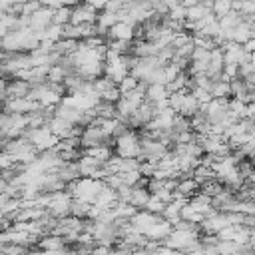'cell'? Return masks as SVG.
<instances>
[{
    "mask_svg": "<svg viewBox=\"0 0 255 255\" xmlns=\"http://www.w3.org/2000/svg\"><path fill=\"white\" fill-rule=\"evenodd\" d=\"M114 153L120 157H139V133L133 128H126L120 135L114 137Z\"/></svg>",
    "mask_w": 255,
    "mask_h": 255,
    "instance_id": "obj_1",
    "label": "cell"
},
{
    "mask_svg": "<svg viewBox=\"0 0 255 255\" xmlns=\"http://www.w3.org/2000/svg\"><path fill=\"white\" fill-rule=\"evenodd\" d=\"M0 108L6 114H30V112H34V110H38L42 106L38 102L30 100V98H4Z\"/></svg>",
    "mask_w": 255,
    "mask_h": 255,
    "instance_id": "obj_2",
    "label": "cell"
},
{
    "mask_svg": "<svg viewBox=\"0 0 255 255\" xmlns=\"http://www.w3.org/2000/svg\"><path fill=\"white\" fill-rule=\"evenodd\" d=\"M96 16H98V10L84 0V2L76 4V6H72L70 24H94L96 22Z\"/></svg>",
    "mask_w": 255,
    "mask_h": 255,
    "instance_id": "obj_3",
    "label": "cell"
},
{
    "mask_svg": "<svg viewBox=\"0 0 255 255\" xmlns=\"http://www.w3.org/2000/svg\"><path fill=\"white\" fill-rule=\"evenodd\" d=\"M52 12L54 8H48V6H40L38 10H34L30 14V22H28V28L34 30V32H40L44 30L50 22H52Z\"/></svg>",
    "mask_w": 255,
    "mask_h": 255,
    "instance_id": "obj_4",
    "label": "cell"
},
{
    "mask_svg": "<svg viewBox=\"0 0 255 255\" xmlns=\"http://www.w3.org/2000/svg\"><path fill=\"white\" fill-rule=\"evenodd\" d=\"M32 84L28 80H20L16 76H10L6 82V98H28Z\"/></svg>",
    "mask_w": 255,
    "mask_h": 255,
    "instance_id": "obj_5",
    "label": "cell"
},
{
    "mask_svg": "<svg viewBox=\"0 0 255 255\" xmlns=\"http://www.w3.org/2000/svg\"><path fill=\"white\" fill-rule=\"evenodd\" d=\"M131 38H133V26L124 20H118L106 32V40H131Z\"/></svg>",
    "mask_w": 255,
    "mask_h": 255,
    "instance_id": "obj_6",
    "label": "cell"
},
{
    "mask_svg": "<svg viewBox=\"0 0 255 255\" xmlns=\"http://www.w3.org/2000/svg\"><path fill=\"white\" fill-rule=\"evenodd\" d=\"M169 231H171V223H169L167 219L159 217L157 221H153V223L143 231V235H145L147 239H155V241L161 243V239H165V237L169 235Z\"/></svg>",
    "mask_w": 255,
    "mask_h": 255,
    "instance_id": "obj_7",
    "label": "cell"
},
{
    "mask_svg": "<svg viewBox=\"0 0 255 255\" xmlns=\"http://www.w3.org/2000/svg\"><path fill=\"white\" fill-rule=\"evenodd\" d=\"M249 38H253V26H251V24H247V22L241 20L237 26L231 28V40H233V42L243 44V42L249 40Z\"/></svg>",
    "mask_w": 255,
    "mask_h": 255,
    "instance_id": "obj_8",
    "label": "cell"
},
{
    "mask_svg": "<svg viewBox=\"0 0 255 255\" xmlns=\"http://www.w3.org/2000/svg\"><path fill=\"white\" fill-rule=\"evenodd\" d=\"M197 110H199V102L193 98V94H191V92H187V94L181 98V102H179L177 114H181V116H185V118H191Z\"/></svg>",
    "mask_w": 255,
    "mask_h": 255,
    "instance_id": "obj_9",
    "label": "cell"
},
{
    "mask_svg": "<svg viewBox=\"0 0 255 255\" xmlns=\"http://www.w3.org/2000/svg\"><path fill=\"white\" fill-rule=\"evenodd\" d=\"M147 197H149V191H147L145 187H141V185H131V191H129V199H128V203H129V205H133L135 209H143V205H145Z\"/></svg>",
    "mask_w": 255,
    "mask_h": 255,
    "instance_id": "obj_10",
    "label": "cell"
},
{
    "mask_svg": "<svg viewBox=\"0 0 255 255\" xmlns=\"http://www.w3.org/2000/svg\"><path fill=\"white\" fill-rule=\"evenodd\" d=\"M209 94L213 98H231V88H229V82L227 80H213L211 86H209Z\"/></svg>",
    "mask_w": 255,
    "mask_h": 255,
    "instance_id": "obj_11",
    "label": "cell"
},
{
    "mask_svg": "<svg viewBox=\"0 0 255 255\" xmlns=\"http://www.w3.org/2000/svg\"><path fill=\"white\" fill-rule=\"evenodd\" d=\"M163 98H167L165 84H147L145 86V100L147 102H157V100H163Z\"/></svg>",
    "mask_w": 255,
    "mask_h": 255,
    "instance_id": "obj_12",
    "label": "cell"
},
{
    "mask_svg": "<svg viewBox=\"0 0 255 255\" xmlns=\"http://www.w3.org/2000/svg\"><path fill=\"white\" fill-rule=\"evenodd\" d=\"M175 189L181 193V195H185V197H191L197 189H199V185H197V181L193 179V177H181V179H177V185H175Z\"/></svg>",
    "mask_w": 255,
    "mask_h": 255,
    "instance_id": "obj_13",
    "label": "cell"
},
{
    "mask_svg": "<svg viewBox=\"0 0 255 255\" xmlns=\"http://www.w3.org/2000/svg\"><path fill=\"white\" fill-rule=\"evenodd\" d=\"M70 12H72V6H66V4L54 8V12H52V24H58V26L68 24L70 22Z\"/></svg>",
    "mask_w": 255,
    "mask_h": 255,
    "instance_id": "obj_14",
    "label": "cell"
},
{
    "mask_svg": "<svg viewBox=\"0 0 255 255\" xmlns=\"http://www.w3.org/2000/svg\"><path fill=\"white\" fill-rule=\"evenodd\" d=\"M137 82H139V80H137L135 76L126 74V76L118 82V88H120V92H122V94H126V92H129V90H133V88L137 86Z\"/></svg>",
    "mask_w": 255,
    "mask_h": 255,
    "instance_id": "obj_15",
    "label": "cell"
},
{
    "mask_svg": "<svg viewBox=\"0 0 255 255\" xmlns=\"http://www.w3.org/2000/svg\"><path fill=\"white\" fill-rule=\"evenodd\" d=\"M163 201L157 197V195H151L149 193V197H147V201H145V205H143V209H147V211H151V213H161V209H163Z\"/></svg>",
    "mask_w": 255,
    "mask_h": 255,
    "instance_id": "obj_16",
    "label": "cell"
},
{
    "mask_svg": "<svg viewBox=\"0 0 255 255\" xmlns=\"http://www.w3.org/2000/svg\"><path fill=\"white\" fill-rule=\"evenodd\" d=\"M189 92H191V94H193V98L199 102V108H201V106H205V104L213 98V96L209 94V90H205V88H197V86H195V88H193V90H189Z\"/></svg>",
    "mask_w": 255,
    "mask_h": 255,
    "instance_id": "obj_17",
    "label": "cell"
},
{
    "mask_svg": "<svg viewBox=\"0 0 255 255\" xmlns=\"http://www.w3.org/2000/svg\"><path fill=\"white\" fill-rule=\"evenodd\" d=\"M42 6H48V8H58L64 4V0H38Z\"/></svg>",
    "mask_w": 255,
    "mask_h": 255,
    "instance_id": "obj_18",
    "label": "cell"
},
{
    "mask_svg": "<svg viewBox=\"0 0 255 255\" xmlns=\"http://www.w3.org/2000/svg\"><path fill=\"white\" fill-rule=\"evenodd\" d=\"M86 2H88L90 6H94V8L100 12V10H104V6H106V2H108V0H86Z\"/></svg>",
    "mask_w": 255,
    "mask_h": 255,
    "instance_id": "obj_19",
    "label": "cell"
},
{
    "mask_svg": "<svg viewBox=\"0 0 255 255\" xmlns=\"http://www.w3.org/2000/svg\"><path fill=\"white\" fill-rule=\"evenodd\" d=\"M80 2H84V0H64L66 6H76V4H80Z\"/></svg>",
    "mask_w": 255,
    "mask_h": 255,
    "instance_id": "obj_20",
    "label": "cell"
}]
</instances>
